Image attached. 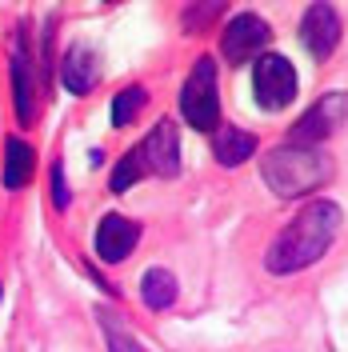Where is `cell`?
I'll return each instance as SVG.
<instances>
[{
  "label": "cell",
  "mask_w": 348,
  "mask_h": 352,
  "mask_svg": "<svg viewBox=\"0 0 348 352\" xmlns=\"http://www.w3.org/2000/svg\"><path fill=\"white\" fill-rule=\"evenodd\" d=\"M208 12H220V4H196V8H184V28H204L208 24Z\"/></svg>",
  "instance_id": "18"
},
{
  "label": "cell",
  "mask_w": 348,
  "mask_h": 352,
  "mask_svg": "<svg viewBox=\"0 0 348 352\" xmlns=\"http://www.w3.org/2000/svg\"><path fill=\"white\" fill-rule=\"evenodd\" d=\"M32 168H36V153L32 144L21 140V136H8L4 140V188H24L32 180Z\"/></svg>",
  "instance_id": "11"
},
{
  "label": "cell",
  "mask_w": 348,
  "mask_h": 352,
  "mask_svg": "<svg viewBox=\"0 0 348 352\" xmlns=\"http://www.w3.org/2000/svg\"><path fill=\"white\" fill-rule=\"evenodd\" d=\"M348 116V96L345 92H328V96H320L312 109L288 129V140L284 144H296V148H320L332 132L345 124Z\"/></svg>",
  "instance_id": "5"
},
{
  "label": "cell",
  "mask_w": 348,
  "mask_h": 352,
  "mask_svg": "<svg viewBox=\"0 0 348 352\" xmlns=\"http://www.w3.org/2000/svg\"><path fill=\"white\" fill-rule=\"evenodd\" d=\"M301 44L316 60H328L336 52V44H340V16H336L332 4H312L305 12V21H301Z\"/></svg>",
  "instance_id": "9"
},
{
  "label": "cell",
  "mask_w": 348,
  "mask_h": 352,
  "mask_svg": "<svg viewBox=\"0 0 348 352\" xmlns=\"http://www.w3.org/2000/svg\"><path fill=\"white\" fill-rule=\"evenodd\" d=\"M264 184L276 192V197L292 200V197H308L316 192L320 184L332 180L336 164L325 148H296V144H276L272 153H264L261 160Z\"/></svg>",
  "instance_id": "2"
},
{
  "label": "cell",
  "mask_w": 348,
  "mask_h": 352,
  "mask_svg": "<svg viewBox=\"0 0 348 352\" xmlns=\"http://www.w3.org/2000/svg\"><path fill=\"white\" fill-rule=\"evenodd\" d=\"M176 173H180V136H176L173 120H160V124L149 129V136L129 156L116 160L109 188L112 192H129L140 176H164V180H173Z\"/></svg>",
  "instance_id": "3"
},
{
  "label": "cell",
  "mask_w": 348,
  "mask_h": 352,
  "mask_svg": "<svg viewBox=\"0 0 348 352\" xmlns=\"http://www.w3.org/2000/svg\"><path fill=\"white\" fill-rule=\"evenodd\" d=\"M12 96H17V120H21V129H32V120H36V104H32V72H28V60H24L21 48L12 52Z\"/></svg>",
  "instance_id": "13"
},
{
  "label": "cell",
  "mask_w": 348,
  "mask_h": 352,
  "mask_svg": "<svg viewBox=\"0 0 348 352\" xmlns=\"http://www.w3.org/2000/svg\"><path fill=\"white\" fill-rule=\"evenodd\" d=\"M252 92H257V104L264 112H281L296 100V68L288 65L276 52H264L257 56V72H252Z\"/></svg>",
  "instance_id": "6"
},
{
  "label": "cell",
  "mask_w": 348,
  "mask_h": 352,
  "mask_svg": "<svg viewBox=\"0 0 348 352\" xmlns=\"http://www.w3.org/2000/svg\"><path fill=\"white\" fill-rule=\"evenodd\" d=\"M336 232H340V208L332 200H308L305 208L276 232V241L264 256L268 272L272 276H292L308 264H316L332 248Z\"/></svg>",
  "instance_id": "1"
},
{
  "label": "cell",
  "mask_w": 348,
  "mask_h": 352,
  "mask_svg": "<svg viewBox=\"0 0 348 352\" xmlns=\"http://www.w3.org/2000/svg\"><path fill=\"white\" fill-rule=\"evenodd\" d=\"M268 41H272V28L264 24V16H257V12H237L232 21L224 24L220 48H224V60L228 65H244L252 56H264Z\"/></svg>",
  "instance_id": "7"
},
{
  "label": "cell",
  "mask_w": 348,
  "mask_h": 352,
  "mask_svg": "<svg viewBox=\"0 0 348 352\" xmlns=\"http://www.w3.org/2000/svg\"><path fill=\"white\" fill-rule=\"evenodd\" d=\"M144 104H149V92L140 85L120 88V92L112 96V129H124L129 120H136V116L144 112Z\"/></svg>",
  "instance_id": "16"
},
{
  "label": "cell",
  "mask_w": 348,
  "mask_h": 352,
  "mask_svg": "<svg viewBox=\"0 0 348 352\" xmlns=\"http://www.w3.org/2000/svg\"><path fill=\"white\" fill-rule=\"evenodd\" d=\"M180 116L196 132H217L220 129V96H217V65L213 56H200L180 88Z\"/></svg>",
  "instance_id": "4"
},
{
  "label": "cell",
  "mask_w": 348,
  "mask_h": 352,
  "mask_svg": "<svg viewBox=\"0 0 348 352\" xmlns=\"http://www.w3.org/2000/svg\"><path fill=\"white\" fill-rule=\"evenodd\" d=\"M96 320L105 324V340H109V352H149L144 344H140V340H136V336H132L129 324H124V320L112 312V308H100V312H96Z\"/></svg>",
  "instance_id": "15"
},
{
  "label": "cell",
  "mask_w": 348,
  "mask_h": 352,
  "mask_svg": "<svg viewBox=\"0 0 348 352\" xmlns=\"http://www.w3.org/2000/svg\"><path fill=\"white\" fill-rule=\"evenodd\" d=\"M140 244V224L120 212H109V217L96 224V256L105 264H120L129 261Z\"/></svg>",
  "instance_id": "8"
},
{
  "label": "cell",
  "mask_w": 348,
  "mask_h": 352,
  "mask_svg": "<svg viewBox=\"0 0 348 352\" xmlns=\"http://www.w3.org/2000/svg\"><path fill=\"white\" fill-rule=\"evenodd\" d=\"M52 204H56L61 212H65L68 204H72V192H68V180H65V164H61V160L52 164Z\"/></svg>",
  "instance_id": "17"
},
{
  "label": "cell",
  "mask_w": 348,
  "mask_h": 352,
  "mask_svg": "<svg viewBox=\"0 0 348 352\" xmlns=\"http://www.w3.org/2000/svg\"><path fill=\"white\" fill-rule=\"evenodd\" d=\"M257 153V136L244 129H217L213 132V156H217L224 168H237L248 156Z\"/></svg>",
  "instance_id": "12"
},
{
  "label": "cell",
  "mask_w": 348,
  "mask_h": 352,
  "mask_svg": "<svg viewBox=\"0 0 348 352\" xmlns=\"http://www.w3.org/2000/svg\"><path fill=\"white\" fill-rule=\"evenodd\" d=\"M140 296H144V305L149 308H173L176 305V276L168 272V268H149L144 272V280H140Z\"/></svg>",
  "instance_id": "14"
},
{
  "label": "cell",
  "mask_w": 348,
  "mask_h": 352,
  "mask_svg": "<svg viewBox=\"0 0 348 352\" xmlns=\"http://www.w3.org/2000/svg\"><path fill=\"white\" fill-rule=\"evenodd\" d=\"M96 76H100V56L96 48H88L85 41L68 44L65 56H61V85L72 92V96H88L96 88Z\"/></svg>",
  "instance_id": "10"
}]
</instances>
